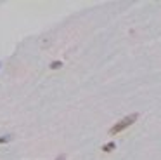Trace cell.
<instances>
[{"label": "cell", "instance_id": "cell-1", "mask_svg": "<svg viewBox=\"0 0 161 160\" xmlns=\"http://www.w3.org/2000/svg\"><path fill=\"white\" fill-rule=\"evenodd\" d=\"M137 120H139V113H137V111H135V113H128V115H125L121 120H118L116 124L111 125L108 134L109 136H118V134H121L123 131H126L128 127H132Z\"/></svg>", "mask_w": 161, "mask_h": 160}, {"label": "cell", "instance_id": "cell-2", "mask_svg": "<svg viewBox=\"0 0 161 160\" xmlns=\"http://www.w3.org/2000/svg\"><path fill=\"white\" fill-rule=\"evenodd\" d=\"M114 150H116V141H109L102 144V151H106V153H113Z\"/></svg>", "mask_w": 161, "mask_h": 160}, {"label": "cell", "instance_id": "cell-3", "mask_svg": "<svg viewBox=\"0 0 161 160\" xmlns=\"http://www.w3.org/2000/svg\"><path fill=\"white\" fill-rule=\"evenodd\" d=\"M49 68H50V70H59V68H62V61H59V59H57V61H52L49 64Z\"/></svg>", "mask_w": 161, "mask_h": 160}, {"label": "cell", "instance_id": "cell-4", "mask_svg": "<svg viewBox=\"0 0 161 160\" xmlns=\"http://www.w3.org/2000/svg\"><path fill=\"white\" fill-rule=\"evenodd\" d=\"M9 141H12V136H0V144H5Z\"/></svg>", "mask_w": 161, "mask_h": 160}, {"label": "cell", "instance_id": "cell-5", "mask_svg": "<svg viewBox=\"0 0 161 160\" xmlns=\"http://www.w3.org/2000/svg\"><path fill=\"white\" fill-rule=\"evenodd\" d=\"M56 160H66V155H64V153H61V155L56 157Z\"/></svg>", "mask_w": 161, "mask_h": 160}]
</instances>
